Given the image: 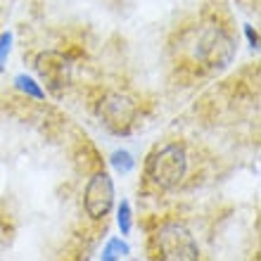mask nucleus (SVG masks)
<instances>
[{"label":"nucleus","mask_w":261,"mask_h":261,"mask_svg":"<svg viewBox=\"0 0 261 261\" xmlns=\"http://www.w3.org/2000/svg\"><path fill=\"white\" fill-rule=\"evenodd\" d=\"M147 178L162 190H173L180 180L186 178L188 171V154L186 147L178 143H169L164 147H157L147 157L145 164Z\"/></svg>","instance_id":"f257e3e1"},{"label":"nucleus","mask_w":261,"mask_h":261,"mask_svg":"<svg viewBox=\"0 0 261 261\" xmlns=\"http://www.w3.org/2000/svg\"><path fill=\"white\" fill-rule=\"evenodd\" d=\"M195 53H197L199 62L204 64L206 69L221 71V69H226L228 64L233 62L235 41L223 27H219V24H206L197 38Z\"/></svg>","instance_id":"f03ea898"},{"label":"nucleus","mask_w":261,"mask_h":261,"mask_svg":"<svg viewBox=\"0 0 261 261\" xmlns=\"http://www.w3.org/2000/svg\"><path fill=\"white\" fill-rule=\"evenodd\" d=\"M154 256L166 261H195L199 256V247L183 223H166L152 238Z\"/></svg>","instance_id":"7ed1b4c3"},{"label":"nucleus","mask_w":261,"mask_h":261,"mask_svg":"<svg viewBox=\"0 0 261 261\" xmlns=\"http://www.w3.org/2000/svg\"><path fill=\"white\" fill-rule=\"evenodd\" d=\"M97 114H100V121L105 124V128L112 130L114 136H128L136 126L138 110L126 95L112 93L100 102Z\"/></svg>","instance_id":"20e7f679"},{"label":"nucleus","mask_w":261,"mask_h":261,"mask_svg":"<svg viewBox=\"0 0 261 261\" xmlns=\"http://www.w3.org/2000/svg\"><path fill=\"white\" fill-rule=\"evenodd\" d=\"M36 74L41 76V81L45 83V88L50 93H62L71 81V60L64 57L62 53L55 50H45L36 57Z\"/></svg>","instance_id":"39448f33"},{"label":"nucleus","mask_w":261,"mask_h":261,"mask_svg":"<svg viewBox=\"0 0 261 261\" xmlns=\"http://www.w3.org/2000/svg\"><path fill=\"white\" fill-rule=\"evenodd\" d=\"M114 204V183L107 173H95L86 188V212L90 219H105Z\"/></svg>","instance_id":"423d86ee"},{"label":"nucleus","mask_w":261,"mask_h":261,"mask_svg":"<svg viewBox=\"0 0 261 261\" xmlns=\"http://www.w3.org/2000/svg\"><path fill=\"white\" fill-rule=\"evenodd\" d=\"M128 245L121 240H110L107 242V247H105L102 252V259L105 261H112V259H124V256H128Z\"/></svg>","instance_id":"0eeeda50"},{"label":"nucleus","mask_w":261,"mask_h":261,"mask_svg":"<svg viewBox=\"0 0 261 261\" xmlns=\"http://www.w3.org/2000/svg\"><path fill=\"white\" fill-rule=\"evenodd\" d=\"M110 162H112V166H114L119 173H128L130 169H133V164H136L133 157H130V152H126V150H117L114 154H112Z\"/></svg>","instance_id":"6e6552de"},{"label":"nucleus","mask_w":261,"mask_h":261,"mask_svg":"<svg viewBox=\"0 0 261 261\" xmlns=\"http://www.w3.org/2000/svg\"><path fill=\"white\" fill-rule=\"evenodd\" d=\"M14 83H17V88L19 90H24V93H29L31 97H36V100H41L43 97V90H41V86H36L29 76H17L14 79Z\"/></svg>","instance_id":"1a4fd4ad"},{"label":"nucleus","mask_w":261,"mask_h":261,"mask_svg":"<svg viewBox=\"0 0 261 261\" xmlns=\"http://www.w3.org/2000/svg\"><path fill=\"white\" fill-rule=\"evenodd\" d=\"M119 228H121L124 235L130 233V206H128V202H121V206H119Z\"/></svg>","instance_id":"9d476101"},{"label":"nucleus","mask_w":261,"mask_h":261,"mask_svg":"<svg viewBox=\"0 0 261 261\" xmlns=\"http://www.w3.org/2000/svg\"><path fill=\"white\" fill-rule=\"evenodd\" d=\"M10 43H12V36H10V34L0 36V69H3V62H5L7 53H10Z\"/></svg>","instance_id":"9b49d317"},{"label":"nucleus","mask_w":261,"mask_h":261,"mask_svg":"<svg viewBox=\"0 0 261 261\" xmlns=\"http://www.w3.org/2000/svg\"><path fill=\"white\" fill-rule=\"evenodd\" d=\"M245 34H247L249 43H252V48H259V36H256V31H252V27H245Z\"/></svg>","instance_id":"f8f14e48"}]
</instances>
